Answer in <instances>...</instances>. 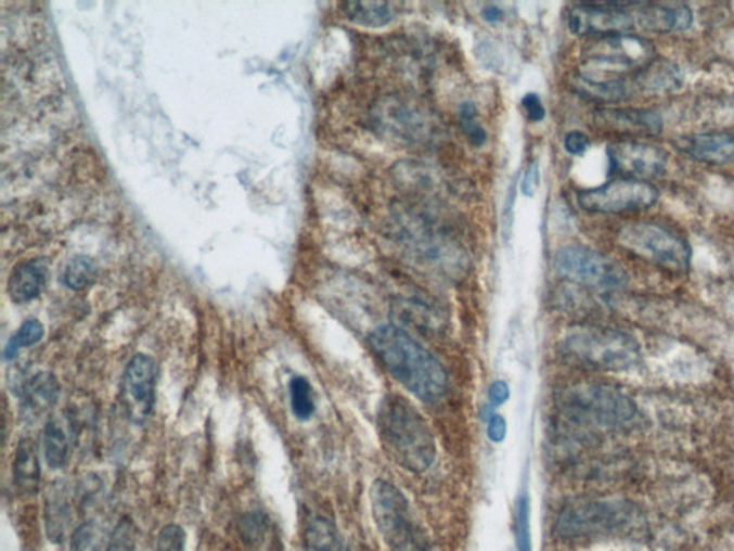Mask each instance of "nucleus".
I'll use <instances>...</instances> for the list:
<instances>
[{"mask_svg":"<svg viewBox=\"0 0 734 551\" xmlns=\"http://www.w3.org/2000/svg\"><path fill=\"white\" fill-rule=\"evenodd\" d=\"M373 520L391 551H430L428 537L403 492L386 479L372 484Z\"/></svg>","mask_w":734,"mask_h":551,"instance_id":"nucleus-6","label":"nucleus"},{"mask_svg":"<svg viewBox=\"0 0 734 551\" xmlns=\"http://www.w3.org/2000/svg\"><path fill=\"white\" fill-rule=\"evenodd\" d=\"M240 536L248 551H279L278 530L265 513L255 511L240 520Z\"/></svg>","mask_w":734,"mask_h":551,"instance_id":"nucleus-24","label":"nucleus"},{"mask_svg":"<svg viewBox=\"0 0 734 551\" xmlns=\"http://www.w3.org/2000/svg\"><path fill=\"white\" fill-rule=\"evenodd\" d=\"M461 128L471 144L482 146L487 142V131L476 121V108L473 102H464L460 110Z\"/></svg>","mask_w":734,"mask_h":551,"instance_id":"nucleus-31","label":"nucleus"},{"mask_svg":"<svg viewBox=\"0 0 734 551\" xmlns=\"http://www.w3.org/2000/svg\"><path fill=\"white\" fill-rule=\"evenodd\" d=\"M137 528L130 517L119 520L105 551H136Z\"/></svg>","mask_w":734,"mask_h":551,"instance_id":"nucleus-32","label":"nucleus"},{"mask_svg":"<svg viewBox=\"0 0 734 551\" xmlns=\"http://www.w3.org/2000/svg\"><path fill=\"white\" fill-rule=\"evenodd\" d=\"M564 146L567 153L572 155L584 154L590 146V138L581 131H569L564 138Z\"/></svg>","mask_w":734,"mask_h":551,"instance_id":"nucleus-36","label":"nucleus"},{"mask_svg":"<svg viewBox=\"0 0 734 551\" xmlns=\"http://www.w3.org/2000/svg\"><path fill=\"white\" fill-rule=\"evenodd\" d=\"M61 395V384L51 372H39L24 385L22 397L30 412L41 413L55 407Z\"/></svg>","mask_w":734,"mask_h":551,"instance_id":"nucleus-25","label":"nucleus"},{"mask_svg":"<svg viewBox=\"0 0 734 551\" xmlns=\"http://www.w3.org/2000/svg\"><path fill=\"white\" fill-rule=\"evenodd\" d=\"M482 16L489 24H495V22L502 20V11L495 4H489V7L484 9Z\"/></svg>","mask_w":734,"mask_h":551,"instance_id":"nucleus-41","label":"nucleus"},{"mask_svg":"<svg viewBox=\"0 0 734 551\" xmlns=\"http://www.w3.org/2000/svg\"><path fill=\"white\" fill-rule=\"evenodd\" d=\"M660 193L647 181L617 177L595 189L578 193V204L585 212L598 215H631L656 206Z\"/></svg>","mask_w":734,"mask_h":551,"instance_id":"nucleus-12","label":"nucleus"},{"mask_svg":"<svg viewBox=\"0 0 734 551\" xmlns=\"http://www.w3.org/2000/svg\"><path fill=\"white\" fill-rule=\"evenodd\" d=\"M358 551H364V550H358Z\"/></svg>","mask_w":734,"mask_h":551,"instance_id":"nucleus-42","label":"nucleus"},{"mask_svg":"<svg viewBox=\"0 0 734 551\" xmlns=\"http://www.w3.org/2000/svg\"><path fill=\"white\" fill-rule=\"evenodd\" d=\"M557 403L565 417L581 425L616 428L635 417L633 399L611 385L576 382L558 390Z\"/></svg>","mask_w":734,"mask_h":551,"instance_id":"nucleus-4","label":"nucleus"},{"mask_svg":"<svg viewBox=\"0 0 734 551\" xmlns=\"http://www.w3.org/2000/svg\"><path fill=\"white\" fill-rule=\"evenodd\" d=\"M618 246L648 264L674 273L691 268L692 248L678 230L652 219L626 221L617 230Z\"/></svg>","mask_w":734,"mask_h":551,"instance_id":"nucleus-5","label":"nucleus"},{"mask_svg":"<svg viewBox=\"0 0 734 551\" xmlns=\"http://www.w3.org/2000/svg\"><path fill=\"white\" fill-rule=\"evenodd\" d=\"M634 518V507L626 501H578L559 513L555 530L563 539H593L624 530Z\"/></svg>","mask_w":734,"mask_h":551,"instance_id":"nucleus-8","label":"nucleus"},{"mask_svg":"<svg viewBox=\"0 0 734 551\" xmlns=\"http://www.w3.org/2000/svg\"><path fill=\"white\" fill-rule=\"evenodd\" d=\"M96 269L87 256L74 257L66 266L64 282L73 291H82L95 282Z\"/></svg>","mask_w":734,"mask_h":551,"instance_id":"nucleus-30","label":"nucleus"},{"mask_svg":"<svg viewBox=\"0 0 734 551\" xmlns=\"http://www.w3.org/2000/svg\"><path fill=\"white\" fill-rule=\"evenodd\" d=\"M305 541L307 551H340V539L335 524L324 517L310 520Z\"/></svg>","mask_w":734,"mask_h":551,"instance_id":"nucleus-27","label":"nucleus"},{"mask_svg":"<svg viewBox=\"0 0 734 551\" xmlns=\"http://www.w3.org/2000/svg\"><path fill=\"white\" fill-rule=\"evenodd\" d=\"M69 551H101V537L95 523H83L74 531Z\"/></svg>","mask_w":734,"mask_h":551,"instance_id":"nucleus-34","label":"nucleus"},{"mask_svg":"<svg viewBox=\"0 0 734 551\" xmlns=\"http://www.w3.org/2000/svg\"><path fill=\"white\" fill-rule=\"evenodd\" d=\"M13 479L22 495H35L41 482L38 446L33 438H22L13 461Z\"/></svg>","mask_w":734,"mask_h":551,"instance_id":"nucleus-22","label":"nucleus"},{"mask_svg":"<svg viewBox=\"0 0 734 551\" xmlns=\"http://www.w3.org/2000/svg\"><path fill=\"white\" fill-rule=\"evenodd\" d=\"M342 11L350 22L368 28H382L395 20L396 11L389 2H346Z\"/></svg>","mask_w":734,"mask_h":551,"instance_id":"nucleus-26","label":"nucleus"},{"mask_svg":"<svg viewBox=\"0 0 734 551\" xmlns=\"http://www.w3.org/2000/svg\"><path fill=\"white\" fill-rule=\"evenodd\" d=\"M523 104L527 117L533 123H540L545 118V108L537 93H527L523 98Z\"/></svg>","mask_w":734,"mask_h":551,"instance_id":"nucleus-37","label":"nucleus"},{"mask_svg":"<svg viewBox=\"0 0 734 551\" xmlns=\"http://www.w3.org/2000/svg\"><path fill=\"white\" fill-rule=\"evenodd\" d=\"M635 21L646 33L667 35L691 29L694 16L691 7L684 3H638Z\"/></svg>","mask_w":734,"mask_h":551,"instance_id":"nucleus-17","label":"nucleus"},{"mask_svg":"<svg viewBox=\"0 0 734 551\" xmlns=\"http://www.w3.org/2000/svg\"><path fill=\"white\" fill-rule=\"evenodd\" d=\"M377 433L389 459L422 474L436 459L435 435L422 413L400 395H388L376 413Z\"/></svg>","mask_w":734,"mask_h":551,"instance_id":"nucleus-3","label":"nucleus"},{"mask_svg":"<svg viewBox=\"0 0 734 551\" xmlns=\"http://www.w3.org/2000/svg\"><path fill=\"white\" fill-rule=\"evenodd\" d=\"M398 240L412 265L436 278L458 282L468 273L469 259L465 248L424 213L400 210L396 216Z\"/></svg>","mask_w":734,"mask_h":551,"instance_id":"nucleus-2","label":"nucleus"},{"mask_svg":"<svg viewBox=\"0 0 734 551\" xmlns=\"http://www.w3.org/2000/svg\"><path fill=\"white\" fill-rule=\"evenodd\" d=\"M607 155L613 172L647 183L665 176L669 166L666 151L647 141H614L608 145Z\"/></svg>","mask_w":734,"mask_h":551,"instance_id":"nucleus-14","label":"nucleus"},{"mask_svg":"<svg viewBox=\"0 0 734 551\" xmlns=\"http://www.w3.org/2000/svg\"><path fill=\"white\" fill-rule=\"evenodd\" d=\"M157 386V366L149 355L138 354L126 369L123 402L132 421L144 422L153 411Z\"/></svg>","mask_w":734,"mask_h":551,"instance_id":"nucleus-16","label":"nucleus"},{"mask_svg":"<svg viewBox=\"0 0 734 551\" xmlns=\"http://www.w3.org/2000/svg\"><path fill=\"white\" fill-rule=\"evenodd\" d=\"M487 434L492 443L504 441L506 437V421L504 420V417L492 415L489 418Z\"/></svg>","mask_w":734,"mask_h":551,"instance_id":"nucleus-39","label":"nucleus"},{"mask_svg":"<svg viewBox=\"0 0 734 551\" xmlns=\"http://www.w3.org/2000/svg\"><path fill=\"white\" fill-rule=\"evenodd\" d=\"M292 411L297 420L307 421L316 411L313 388L305 376H295L291 381Z\"/></svg>","mask_w":734,"mask_h":551,"instance_id":"nucleus-28","label":"nucleus"},{"mask_svg":"<svg viewBox=\"0 0 734 551\" xmlns=\"http://www.w3.org/2000/svg\"><path fill=\"white\" fill-rule=\"evenodd\" d=\"M73 437L74 430L68 417H49L43 431V448L44 459L51 469L60 470L68 462Z\"/></svg>","mask_w":734,"mask_h":551,"instance_id":"nucleus-21","label":"nucleus"},{"mask_svg":"<svg viewBox=\"0 0 734 551\" xmlns=\"http://www.w3.org/2000/svg\"><path fill=\"white\" fill-rule=\"evenodd\" d=\"M565 357L597 371H622L639 359V345L626 333L604 328H578L563 342Z\"/></svg>","mask_w":734,"mask_h":551,"instance_id":"nucleus-7","label":"nucleus"},{"mask_svg":"<svg viewBox=\"0 0 734 551\" xmlns=\"http://www.w3.org/2000/svg\"><path fill=\"white\" fill-rule=\"evenodd\" d=\"M635 95L662 97L678 92L684 84L683 71L666 57H654L642 69L631 74Z\"/></svg>","mask_w":734,"mask_h":551,"instance_id":"nucleus-18","label":"nucleus"},{"mask_svg":"<svg viewBox=\"0 0 734 551\" xmlns=\"http://www.w3.org/2000/svg\"><path fill=\"white\" fill-rule=\"evenodd\" d=\"M508 399L510 388L508 385H506V382L497 381L489 386V402H491L493 407L504 406Z\"/></svg>","mask_w":734,"mask_h":551,"instance_id":"nucleus-40","label":"nucleus"},{"mask_svg":"<svg viewBox=\"0 0 734 551\" xmlns=\"http://www.w3.org/2000/svg\"><path fill=\"white\" fill-rule=\"evenodd\" d=\"M376 127L386 136L409 144H424L439 131L436 117L424 105L402 97H386L373 110Z\"/></svg>","mask_w":734,"mask_h":551,"instance_id":"nucleus-11","label":"nucleus"},{"mask_svg":"<svg viewBox=\"0 0 734 551\" xmlns=\"http://www.w3.org/2000/svg\"><path fill=\"white\" fill-rule=\"evenodd\" d=\"M679 146L688 157L711 164V166H726V164L734 163V132H701V134L682 138Z\"/></svg>","mask_w":734,"mask_h":551,"instance_id":"nucleus-19","label":"nucleus"},{"mask_svg":"<svg viewBox=\"0 0 734 551\" xmlns=\"http://www.w3.org/2000/svg\"><path fill=\"white\" fill-rule=\"evenodd\" d=\"M515 537L518 551H532L531 530H529V501L527 496H520L515 515Z\"/></svg>","mask_w":734,"mask_h":551,"instance_id":"nucleus-33","label":"nucleus"},{"mask_svg":"<svg viewBox=\"0 0 734 551\" xmlns=\"http://www.w3.org/2000/svg\"><path fill=\"white\" fill-rule=\"evenodd\" d=\"M44 329L42 323L37 319H28L16 332L15 336L11 337L4 348V359L12 361L20 354L22 348H30V346L39 344L43 339Z\"/></svg>","mask_w":734,"mask_h":551,"instance_id":"nucleus-29","label":"nucleus"},{"mask_svg":"<svg viewBox=\"0 0 734 551\" xmlns=\"http://www.w3.org/2000/svg\"><path fill=\"white\" fill-rule=\"evenodd\" d=\"M369 344L386 371L422 401H436L447 393L448 375L442 363L396 324L372 332Z\"/></svg>","mask_w":734,"mask_h":551,"instance_id":"nucleus-1","label":"nucleus"},{"mask_svg":"<svg viewBox=\"0 0 734 551\" xmlns=\"http://www.w3.org/2000/svg\"><path fill=\"white\" fill-rule=\"evenodd\" d=\"M185 531L177 524H168L159 531L157 551H184Z\"/></svg>","mask_w":734,"mask_h":551,"instance_id":"nucleus-35","label":"nucleus"},{"mask_svg":"<svg viewBox=\"0 0 734 551\" xmlns=\"http://www.w3.org/2000/svg\"><path fill=\"white\" fill-rule=\"evenodd\" d=\"M540 183V167H538L537 162H532L531 166L528 167L527 172H525L523 184H520V191L527 197H532L536 194V190Z\"/></svg>","mask_w":734,"mask_h":551,"instance_id":"nucleus-38","label":"nucleus"},{"mask_svg":"<svg viewBox=\"0 0 734 551\" xmlns=\"http://www.w3.org/2000/svg\"><path fill=\"white\" fill-rule=\"evenodd\" d=\"M69 501L64 484H52L44 497V530L52 543H62L69 526Z\"/></svg>","mask_w":734,"mask_h":551,"instance_id":"nucleus-23","label":"nucleus"},{"mask_svg":"<svg viewBox=\"0 0 734 551\" xmlns=\"http://www.w3.org/2000/svg\"><path fill=\"white\" fill-rule=\"evenodd\" d=\"M594 123L600 130L616 136L618 140L657 137L665 128L657 111L635 106H605L595 111Z\"/></svg>","mask_w":734,"mask_h":551,"instance_id":"nucleus-15","label":"nucleus"},{"mask_svg":"<svg viewBox=\"0 0 734 551\" xmlns=\"http://www.w3.org/2000/svg\"><path fill=\"white\" fill-rule=\"evenodd\" d=\"M653 42L635 34L594 39L587 48L585 74L626 77L654 60Z\"/></svg>","mask_w":734,"mask_h":551,"instance_id":"nucleus-10","label":"nucleus"},{"mask_svg":"<svg viewBox=\"0 0 734 551\" xmlns=\"http://www.w3.org/2000/svg\"><path fill=\"white\" fill-rule=\"evenodd\" d=\"M638 3H580L571 9L568 26L572 34L594 39L633 33Z\"/></svg>","mask_w":734,"mask_h":551,"instance_id":"nucleus-13","label":"nucleus"},{"mask_svg":"<svg viewBox=\"0 0 734 551\" xmlns=\"http://www.w3.org/2000/svg\"><path fill=\"white\" fill-rule=\"evenodd\" d=\"M555 273L578 286L598 292H614L624 287V270L594 248L571 244L558 251L554 257Z\"/></svg>","mask_w":734,"mask_h":551,"instance_id":"nucleus-9","label":"nucleus"},{"mask_svg":"<svg viewBox=\"0 0 734 551\" xmlns=\"http://www.w3.org/2000/svg\"><path fill=\"white\" fill-rule=\"evenodd\" d=\"M47 259H33L17 266L9 279L8 291L15 304H26L37 299L48 283Z\"/></svg>","mask_w":734,"mask_h":551,"instance_id":"nucleus-20","label":"nucleus"}]
</instances>
